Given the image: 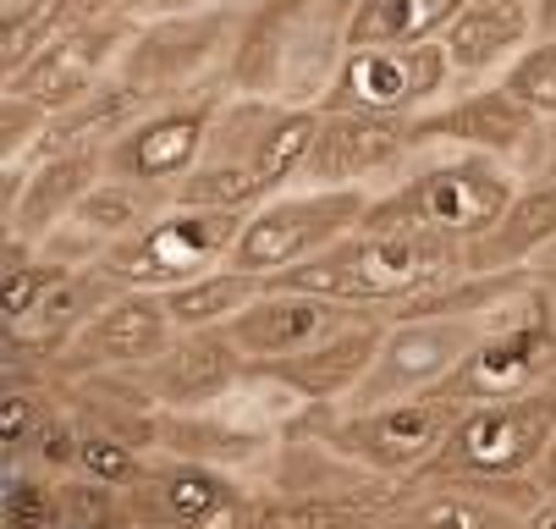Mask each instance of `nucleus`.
<instances>
[{
	"mask_svg": "<svg viewBox=\"0 0 556 529\" xmlns=\"http://www.w3.org/2000/svg\"><path fill=\"white\" fill-rule=\"evenodd\" d=\"M314 138H320V105L226 95L204 143V161L177 182L172 199L210 210H260L265 199L298 182Z\"/></svg>",
	"mask_w": 556,
	"mask_h": 529,
	"instance_id": "nucleus-1",
	"label": "nucleus"
},
{
	"mask_svg": "<svg viewBox=\"0 0 556 529\" xmlns=\"http://www.w3.org/2000/svg\"><path fill=\"white\" fill-rule=\"evenodd\" d=\"M353 12L358 0H249L226 72L231 95L320 105L353 50Z\"/></svg>",
	"mask_w": 556,
	"mask_h": 529,
	"instance_id": "nucleus-2",
	"label": "nucleus"
},
{
	"mask_svg": "<svg viewBox=\"0 0 556 529\" xmlns=\"http://www.w3.org/2000/svg\"><path fill=\"white\" fill-rule=\"evenodd\" d=\"M468 270L463 243L457 238H435V232H348L342 243L320 249L314 260L270 276V287H292V292H314L331 304H353L369 315H396L414 298L457 281Z\"/></svg>",
	"mask_w": 556,
	"mask_h": 529,
	"instance_id": "nucleus-3",
	"label": "nucleus"
},
{
	"mask_svg": "<svg viewBox=\"0 0 556 529\" xmlns=\"http://www.w3.org/2000/svg\"><path fill=\"white\" fill-rule=\"evenodd\" d=\"M523 177L485 155V149H419L414 166L369 199V232H435V238H480L518 199Z\"/></svg>",
	"mask_w": 556,
	"mask_h": 529,
	"instance_id": "nucleus-4",
	"label": "nucleus"
},
{
	"mask_svg": "<svg viewBox=\"0 0 556 529\" xmlns=\"http://www.w3.org/2000/svg\"><path fill=\"white\" fill-rule=\"evenodd\" d=\"M243 12H249V0L243 7H199V12L138 17V34H132L127 61H122V78L132 89H143L154 105L231 89L226 72H231Z\"/></svg>",
	"mask_w": 556,
	"mask_h": 529,
	"instance_id": "nucleus-5",
	"label": "nucleus"
},
{
	"mask_svg": "<svg viewBox=\"0 0 556 529\" xmlns=\"http://www.w3.org/2000/svg\"><path fill=\"white\" fill-rule=\"evenodd\" d=\"M551 441H556V387H534L502 403H468L441 446V458L419 475H446L452 486L518 480L523 469L545 464Z\"/></svg>",
	"mask_w": 556,
	"mask_h": 529,
	"instance_id": "nucleus-6",
	"label": "nucleus"
},
{
	"mask_svg": "<svg viewBox=\"0 0 556 529\" xmlns=\"http://www.w3.org/2000/svg\"><path fill=\"white\" fill-rule=\"evenodd\" d=\"M249 210H210V204H166L143 232L116 243L100 270L116 287H149V292H172L215 265L231 260L237 238H243Z\"/></svg>",
	"mask_w": 556,
	"mask_h": 529,
	"instance_id": "nucleus-7",
	"label": "nucleus"
},
{
	"mask_svg": "<svg viewBox=\"0 0 556 529\" xmlns=\"http://www.w3.org/2000/svg\"><path fill=\"white\" fill-rule=\"evenodd\" d=\"M369 199H375V188H281L276 199L249 210L243 238L231 249V265L270 281V276L314 260L320 249L342 243L348 232H358L369 215Z\"/></svg>",
	"mask_w": 556,
	"mask_h": 529,
	"instance_id": "nucleus-8",
	"label": "nucleus"
},
{
	"mask_svg": "<svg viewBox=\"0 0 556 529\" xmlns=\"http://www.w3.org/2000/svg\"><path fill=\"white\" fill-rule=\"evenodd\" d=\"M545 138H551V122L534 105H523L502 78L457 84L441 105L414 116L419 149H485V155L507 161L523 182L545 172Z\"/></svg>",
	"mask_w": 556,
	"mask_h": 529,
	"instance_id": "nucleus-9",
	"label": "nucleus"
},
{
	"mask_svg": "<svg viewBox=\"0 0 556 529\" xmlns=\"http://www.w3.org/2000/svg\"><path fill=\"white\" fill-rule=\"evenodd\" d=\"M452 89H457V72H452V55L441 39L353 45L320 105L326 111H369V116H425Z\"/></svg>",
	"mask_w": 556,
	"mask_h": 529,
	"instance_id": "nucleus-10",
	"label": "nucleus"
},
{
	"mask_svg": "<svg viewBox=\"0 0 556 529\" xmlns=\"http://www.w3.org/2000/svg\"><path fill=\"white\" fill-rule=\"evenodd\" d=\"M496 326V315H414V320H391L386 342L364 375V387L353 392L358 408L375 403H396V398H419L430 387H441L446 375H457V364L485 342V331Z\"/></svg>",
	"mask_w": 556,
	"mask_h": 529,
	"instance_id": "nucleus-11",
	"label": "nucleus"
},
{
	"mask_svg": "<svg viewBox=\"0 0 556 529\" xmlns=\"http://www.w3.org/2000/svg\"><path fill=\"white\" fill-rule=\"evenodd\" d=\"M132 34H138V12H94L77 28H66L55 45H45L28 66H17L7 78V95H23L55 116L77 100H89L94 89H105L111 78H122Z\"/></svg>",
	"mask_w": 556,
	"mask_h": 529,
	"instance_id": "nucleus-12",
	"label": "nucleus"
},
{
	"mask_svg": "<svg viewBox=\"0 0 556 529\" xmlns=\"http://www.w3.org/2000/svg\"><path fill=\"white\" fill-rule=\"evenodd\" d=\"M463 408L468 403L430 387L419 398L358 408L353 419H342L331 430V446L342 452V458H353L364 469H380V475H419L441 458V446H446L452 425L463 419Z\"/></svg>",
	"mask_w": 556,
	"mask_h": 529,
	"instance_id": "nucleus-13",
	"label": "nucleus"
},
{
	"mask_svg": "<svg viewBox=\"0 0 556 529\" xmlns=\"http://www.w3.org/2000/svg\"><path fill=\"white\" fill-rule=\"evenodd\" d=\"M419 155L414 116H369V111H326L320 138L292 188H391Z\"/></svg>",
	"mask_w": 556,
	"mask_h": 529,
	"instance_id": "nucleus-14",
	"label": "nucleus"
},
{
	"mask_svg": "<svg viewBox=\"0 0 556 529\" xmlns=\"http://www.w3.org/2000/svg\"><path fill=\"white\" fill-rule=\"evenodd\" d=\"M226 95L231 89L154 105L149 116H138L105 149V172L127 177V182H143V188H161V193H177V182L204 161V143H210V127H215V111H220Z\"/></svg>",
	"mask_w": 556,
	"mask_h": 529,
	"instance_id": "nucleus-15",
	"label": "nucleus"
},
{
	"mask_svg": "<svg viewBox=\"0 0 556 529\" xmlns=\"http://www.w3.org/2000/svg\"><path fill=\"white\" fill-rule=\"evenodd\" d=\"M172 337H177V326H172V310H166V292L122 287L111 304L61 348V369H77V375L143 369L149 358H161L172 348Z\"/></svg>",
	"mask_w": 556,
	"mask_h": 529,
	"instance_id": "nucleus-16",
	"label": "nucleus"
},
{
	"mask_svg": "<svg viewBox=\"0 0 556 529\" xmlns=\"http://www.w3.org/2000/svg\"><path fill=\"white\" fill-rule=\"evenodd\" d=\"M12 177L17 182L7 199V243L39 249L105 177V149H45V155H34Z\"/></svg>",
	"mask_w": 556,
	"mask_h": 529,
	"instance_id": "nucleus-17",
	"label": "nucleus"
},
{
	"mask_svg": "<svg viewBox=\"0 0 556 529\" xmlns=\"http://www.w3.org/2000/svg\"><path fill=\"white\" fill-rule=\"evenodd\" d=\"M358 315L353 304H331V298H314V292H292V287H265L249 310H237L226 320L231 342L249 353V364H270V358H292L308 353L314 342H326L337 331H348Z\"/></svg>",
	"mask_w": 556,
	"mask_h": 529,
	"instance_id": "nucleus-18",
	"label": "nucleus"
},
{
	"mask_svg": "<svg viewBox=\"0 0 556 529\" xmlns=\"http://www.w3.org/2000/svg\"><path fill=\"white\" fill-rule=\"evenodd\" d=\"M243 369H249V353L231 342V331L204 326V331H177L161 358L143 364V381H149V398L166 408H210L243 381Z\"/></svg>",
	"mask_w": 556,
	"mask_h": 529,
	"instance_id": "nucleus-19",
	"label": "nucleus"
},
{
	"mask_svg": "<svg viewBox=\"0 0 556 529\" xmlns=\"http://www.w3.org/2000/svg\"><path fill=\"white\" fill-rule=\"evenodd\" d=\"M386 315H358L348 331L314 342L308 353H292V358H270V364H254L260 375H270L276 387H287L292 398L303 403H331V398H353L364 387V375L386 342Z\"/></svg>",
	"mask_w": 556,
	"mask_h": 529,
	"instance_id": "nucleus-20",
	"label": "nucleus"
},
{
	"mask_svg": "<svg viewBox=\"0 0 556 529\" xmlns=\"http://www.w3.org/2000/svg\"><path fill=\"white\" fill-rule=\"evenodd\" d=\"M540 39L534 0H468L457 23L441 34L457 84H491Z\"/></svg>",
	"mask_w": 556,
	"mask_h": 529,
	"instance_id": "nucleus-21",
	"label": "nucleus"
},
{
	"mask_svg": "<svg viewBox=\"0 0 556 529\" xmlns=\"http://www.w3.org/2000/svg\"><path fill=\"white\" fill-rule=\"evenodd\" d=\"M551 243H556V177H534L518 188V199L502 210L491 232L463 243V260L473 276H507V270H534Z\"/></svg>",
	"mask_w": 556,
	"mask_h": 529,
	"instance_id": "nucleus-22",
	"label": "nucleus"
},
{
	"mask_svg": "<svg viewBox=\"0 0 556 529\" xmlns=\"http://www.w3.org/2000/svg\"><path fill=\"white\" fill-rule=\"evenodd\" d=\"M265 287H270L265 276L237 270V265L226 260V265H215V270H204V276H193V281H182V287H172V292H166V310H172V326H177V331H204V326H226L237 310H249Z\"/></svg>",
	"mask_w": 556,
	"mask_h": 529,
	"instance_id": "nucleus-23",
	"label": "nucleus"
},
{
	"mask_svg": "<svg viewBox=\"0 0 556 529\" xmlns=\"http://www.w3.org/2000/svg\"><path fill=\"white\" fill-rule=\"evenodd\" d=\"M468 0H358L353 45H425L441 39Z\"/></svg>",
	"mask_w": 556,
	"mask_h": 529,
	"instance_id": "nucleus-24",
	"label": "nucleus"
},
{
	"mask_svg": "<svg viewBox=\"0 0 556 529\" xmlns=\"http://www.w3.org/2000/svg\"><path fill=\"white\" fill-rule=\"evenodd\" d=\"M84 17H94L89 0H7V45H0L7 78L17 66H28L45 45H55L66 28H77Z\"/></svg>",
	"mask_w": 556,
	"mask_h": 529,
	"instance_id": "nucleus-25",
	"label": "nucleus"
},
{
	"mask_svg": "<svg viewBox=\"0 0 556 529\" xmlns=\"http://www.w3.org/2000/svg\"><path fill=\"white\" fill-rule=\"evenodd\" d=\"M231 496L215 475L204 469H172L154 480V518H166V524H182V529H204L215 518H226Z\"/></svg>",
	"mask_w": 556,
	"mask_h": 529,
	"instance_id": "nucleus-26",
	"label": "nucleus"
},
{
	"mask_svg": "<svg viewBox=\"0 0 556 529\" xmlns=\"http://www.w3.org/2000/svg\"><path fill=\"white\" fill-rule=\"evenodd\" d=\"M375 529H513V518L480 496L452 491V496H425L403 513H386Z\"/></svg>",
	"mask_w": 556,
	"mask_h": 529,
	"instance_id": "nucleus-27",
	"label": "nucleus"
},
{
	"mask_svg": "<svg viewBox=\"0 0 556 529\" xmlns=\"http://www.w3.org/2000/svg\"><path fill=\"white\" fill-rule=\"evenodd\" d=\"M502 84H507L523 105H534L545 122H556V39H534V45L502 72Z\"/></svg>",
	"mask_w": 556,
	"mask_h": 529,
	"instance_id": "nucleus-28",
	"label": "nucleus"
},
{
	"mask_svg": "<svg viewBox=\"0 0 556 529\" xmlns=\"http://www.w3.org/2000/svg\"><path fill=\"white\" fill-rule=\"evenodd\" d=\"M77 464L94 475V486H132L138 480V452L116 436H100V430L77 436Z\"/></svg>",
	"mask_w": 556,
	"mask_h": 529,
	"instance_id": "nucleus-29",
	"label": "nucleus"
},
{
	"mask_svg": "<svg viewBox=\"0 0 556 529\" xmlns=\"http://www.w3.org/2000/svg\"><path fill=\"white\" fill-rule=\"evenodd\" d=\"M0 507H7V529H50V496L34 480H12Z\"/></svg>",
	"mask_w": 556,
	"mask_h": 529,
	"instance_id": "nucleus-30",
	"label": "nucleus"
},
{
	"mask_svg": "<svg viewBox=\"0 0 556 529\" xmlns=\"http://www.w3.org/2000/svg\"><path fill=\"white\" fill-rule=\"evenodd\" d=\"M28 425H34V398H28V392H12V398H7V419H0V430H7V446H17V441L28 436Z\"/></svg>",
	"mask_w": 556,
	"mask_h": 529,
	"instance_id": "nucleus-31",
	"label": "nucleus"
},
{
	"mask_svg": "<svg viewBox=\"0 0 556 529\" xmlns=\"http://www.w3.org/2000/svg\"><path fill=\"white\" fill-rule=\"evenodd\" d=\"M199 7H243V0H132L138 17H161V12H199Z\"/></svg>",
	"mask_w": 556,
	"mask_h": 529,
	"instance_id": "nucleus-32",
	"label": "nucleus"
},
{
	"mask_svg": "<svg viewBox=\"0 0 556 529\" xmlns=\"http://www.w3.org/2000/svg\"><path fill=\"white\" fill-rule=\"evenodd\" d=\"M534 17H540V39H556V0H534Z\"/></svg>",
	"mask_w": 556,
	"mask_h": 529,
	"instance_id": "nucleus-33",
	"label": "nucleus"
},
{
	"mask_svg": "<svg viewBox=\"0 0 556 529\" xmlns=\"http://www.w3.org/2000/svg\"><path fill=\"white\" fill-rule=\"evenodd\" d=\"M534 276H540V281H551V287H556V243H551V249H545V254H540V265H534Z\"/></svg>",
	"mask_w": 556,
	"mask_h": 529,
	"instance_id": "nucleus-34",
	"label": "nucleus"
},
{
	"mask_svg": "<svg viewBox=\"0 0 556 529\" xmlns=\"http://www.w3.org/2000/svg\"><path fill=\"white\" fill-rule=\"evenodd\" d=\"M523 529H556V502H551V507H540V513H534Z\"/></svg>",
	"mask_w": 556,
	"mask_h": 529,
	"instance_id": "nucleus-35",
	"label": "nucleus"
},
{
	"mask_svg": "<svg viewBox=\"0 0 556 529\" xmlns=\"http://www.w3.org/2000/svg\"><path fill=\"white\" fill-rule=\"evenodd\" d=\"M540 469H545V491H556V441H551V452H545Z\"/></svg>",
	"mask_w": 556,
	"mask_h": 529,
	"instance_id": "nucleus-36",
	"label": "nucleus"
},
{
	"mask_svg": "<svg viewBox=\"0 0 556 529\" xmlns=\"http://www.w3.org/2000/svg\"><path fill=\"white\" fill-rule=\"evenodd\" d=\"M94 12H132V0H89Z\"/></svg>",
	"mask_w": 556,
	"mask_h": 529,
	"instance_id": "nucleus-37",
	"label": "nucleus"
},
{
	"mask_svg": "<svg viewBox=\"0 0 556 529\" xmlns=\"http://www.w3.org/2000/svg\"><path fill=\"white\" fill-rule=\"evenodd\" d=\"M551 387H556V381H551Z\"/></svg>",
	"mask_w": 556,
	"mask_h": 529,
	"instance_id": "nucleus-38",
	"label": "nucleus"
}]
</instances>
